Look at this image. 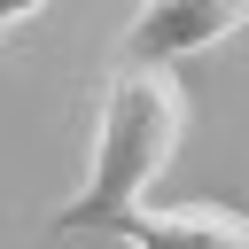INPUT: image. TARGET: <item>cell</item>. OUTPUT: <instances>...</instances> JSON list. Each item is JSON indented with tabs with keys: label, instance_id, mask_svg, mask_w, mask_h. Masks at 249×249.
<instances>
[{
	"label": "cell",
	"instance_id": "cell-1",
	"mask_svg": "<svg viewBox=\"0 0 249 249\" xmlns=\"http://www.w3.org/2000/svg\"><path fill=\"white\" fill-rule=\"evenodd\" d=\"M187 86L179 70H148V62H117L101 78L93 101V148H86V179L78 195L47 218V233H117V218H132L148 202V187L171 171L179 140H187Z\"/></svg>",
	"mask_w": 249,
	"mask_h": 249
},
{
	"label": "cell",
	"instance_id": "cell-2",
	"mask_svg": "<svg viewBox=\"0 0 249 249\" xmlns=\"http://www.w3.org/2000/svg\"><path fill=\"white\" fill-rule=\"evenodd\" d=\"M241 23H249V0H140L132 23L117 31V62L171 70V62H187V54L226 47Z\"/></svg>",
	"mask_w": 249,
	"mask_h": 249
},
{
	"label": "cell",
	"instance_id": "cell-3",
	"mask_svg": "<svg viewBox=\"0 0 249 249\" xmlns=\"http://www.w3.org/2000/svg\"><path fill=\"white\" fill-rule=\"evenodd\" d=\"M124 249H249V210L226 202H140L132 218H117Z\"/></svg>",
	"mask_w": 249,
	"mask_h": 249
},
{
	"label": "cell",
	"instance_id": "cell-4",
	"mask_svg": "<svg viewBox=\"0 0 249 249\" xmlns=\"http://www.w3.org/2000/svg\"><path fill=\"white\" fill-rule=\"evenodd\" d=\"M39 16H47V0H0V39L23 31V23H39Z\"/></svg>",
	"mask_w": 249,
	"mask_h": 249
}]
</instances>
